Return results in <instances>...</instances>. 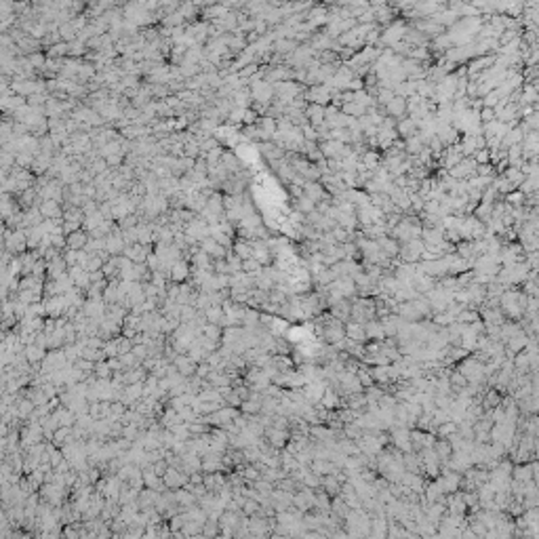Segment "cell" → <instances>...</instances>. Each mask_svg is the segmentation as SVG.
Masks as SVG:
<instances>
[{"label":"cell","instance_id":"cell-1","mask_svg":"<svg viewBox=\"0 0 539 539\" xmlns=\"http://www.w3.org/2000/svg\"><path fill=\"white\" fill-rule=\"evenodd\" d=\"M5 251L13 257L24 255L28 251V242H26V230H15V232H5Z\"/></svg>","mask_w":539,"mask_h":539},{"label":"cell","instance_id":"cell-2","mask_svg":"<svg viewBox=\"0 0 539 539\" xmlns=\"http://www.w3.org/2000/svg\"><path fill=\"white\" fill-rule=\"evenodd\" d=\"M476 167L478 165L474 163V158H463L459 165H455L453 169H448L446 175L453 177L455 182H468V179L476 177Z\"/></svg>","mask_w":539,"mask_h":539},{"label":"cell","instance_id":"cell-3","mask_svg":"<svg viewBox=\"0 0 539 539\" xmlns=\"http://www.w3.org/2000/svg\"><path fill=\"white\" fill-rule=\"evenodd\" d=\"M154 253V244H139V242H135L131 246H127L124 249V257L131 261V263H146L148 255Z\"/></svg>","mask_w":539,"mask_h":539},{"label":"cell","instance_id":"cell-4","mask_svg":"<svg viewBox=\"0 0 539 539\" xmlns=\"http://www.w3.org/2000/svg\"><path fill=\"white\" fill-rule=\"evenodd\" d=\"M198 249L205 253L211 261H217V259H226V253L230 251V249H223L221 244H217L211 236H207V238H202L200 242H198Z\"/></svg>","mask_w":539,"mask_h":539},{"label":"cell","instance_id":"cell-5","mask_svg":"<svg viewBox=\"0 0 539 539\" xmlns=\"http://www.w3.org/2000/svg\"><path fill=\"white\" fill-rule=\"evenodd\" d=\"M124 249H127V244H124V240H122V232H120L118 228H116L114 232H112L110 236H105L103 251H105L110 257H118V255H122Z\"/></svg>","mask_w":539,"mask_h":539},{"label":"cell","instance_id":"cell-6","mask_svg":"<svg viewBox=\"0 0 539 539\" xmlns=\"http://www.w3.org/2000/svg\"><path fill=\"white\" fill-rule=\"evenodd\" d=\"M436 137L438 141L442 143V148H453L459 143V131L453 129L451 124H442V127H436Z\"/></svg>","mask_w":539,"mask_h":539},{"label":"cell","instance_id":"cell-7","mask_svg":"<svg viewBox=\"0 0 539 539\" xmlns=\"http://www.w3.org/2000/svg\"><path fill=\"white\" fill-rule=\"evenodd\" d=\"M171 367H173L179 375H182V377L188 379V377H192V375L196 373V367H198V365L192 361V358H190L188 354H177V358L171 363Z\"/></svg>","mask_w":539,"mask_h":539},{"label":"cell","instance_id":"cell-8","mask_svg":"<svg viewBox=\"0 0 539 539\" xmlns=\"http://www.w3.org/2000/svg\"><path fill=\"white\" fill-rule=\"evenodd\" d=\"M419 133V122H415L413 118L409 116H404L400 120H396V135H398V139H409V137H415V135Z\"/></svg>","mask_w":539,"mask_h":539},{"label":"cell","instance_id":"cell-9","mask_svg":"<svg viewBox=\"0 0 539 539\" xmlns=\"http://www.w3.org/2000/svg\"><path fill=\"white\" fill-rule=\"evenodd\" d=\"M301 192H303V196L306 198H310L314 205H318V202H322V200H327V198H331L327 192H325V188H322V184L320 182H306L303 184V188H301Z\"/></svg>","mask_w":539,"mask_h":539},{"label":"cell","instance_id":"cell-10","mask_svg":"<svg viewBox=\"0 0 539 539\" xmlns=\"http://www.w3.org/2000/svg\"><path fill=\"white\" fill-rule=\"evenodd\" d=\"M38 211H40L42 219H49V221L63 219V209H61L59 202H55V200H42L38 205Z\"/></svg>","mask_w":539,"mask_h":539},{"label":"cell","instance_id":"cell-11","mask_svg":"<svg viewBox=\"0 0 539 539\" xmlns=\"http://www.w3.org/2000/svg\"><path fill=\"white\" fill-rule=\"evenodd\" d=\"M86 242H88V234L80 228V230L65 236V251H84Z\"/></svg>","mask_w":539,"mask_h":539},{"label":"cell","instance_id":"cell-12","mask_svg":"<svg viewBox=\"0 0 539 539\" xmlns=\"http://www.w3.org/2000/svg\"><path fill=\"white\" fill-rule=\"evenodd\" d=\"M384 112H386V116H388V118H394V120L404 118V116H407V99H402V97H396V95H394V99L384 107Z\"/></svg>","mask_w":539,"mask_h":539},{"label":"cell","instance_id":"cell-13","mask_svg":"<svg viewBox=\"0 0 539 539\" xmlns=\"http://www.w3.org/2000/svg\"><path fill=\"white\" fill-rule=\"evenodd\" d=\"M461 160H463V154H461L459 146H453V148H446V150L442 152V156H440V165H442L444 173H446L448 169H453L455 165H459Z\"/></svg>","mask_w":539,"mask_h":539},{"label":"cell","instance_id":"cell-14","mask_svg":"<svg viewBox=\"0 0 539 539\" xmlns=\"http://www.w3.org/2000/svg\"><path fill=\"white\" fill-rule=\"evenodd\" d=\"M303 114L308 118V124L314 127V129H318L322 127L325 122V107L322 105H316V103H308V107L303 110Z\"/></svg>","mask_w":539,"mask_h":539},{"label":"cell","instance_id":"cell-15","mask_svg":"<svg viewBox=\"0 0 539 539\" xmlns=\"http://www.w3.org/2000/svg\"><path fill=\"white\" fill-rule=\"evenodd\" d=\"M63 274H67V265L63 261V255H59V257H55L47 263V272H44V278L47 280H57Z\"/></svg>","mask_w":539,"mask_h":539},{"label":"cell","instance_id":"cell-16","mask_svg":"<svg viewBox=\"0 0 539 539\" xmlns=\"http://www.w3.org/2000/svg\"><path fill=\"white\" fill-rule=\"evenodd\" d=\"M163 482H165L167 489H182L188 482V476L184 474V472H179L177 468H169L167 474L163 476Z\"/></svg>","mask_w":539,"mask_h":539},{"label":"cell","instance_id":"cell-17","mask_svg":"<svg viewBox=\"0 0 539 539\" xmlns=\"http://www.w3.org/2000/svg\"><path fill=\"white\" fill-rule=\"evenodd\" d=\"M375 242H377V246H379V251L384 253L388 259H396V257H398L400 244H398L392 236H381V238H377Z\"/></svg>","mask_w":539,"mask_h":539},{"label":"cell","instance_id":"cell-18","mask_svg":"<svg viewBox=\"0 0 539 539\" xmlns=\"http://www.w3.org/2000/svg\"><path fill=\"white\" fill-rule=\"evenodd\" d=\"M299 44L293 40V38H278L272 42V53H278L282 57H289V55H293L297 51Z\"/></svg>","mask_w":539,"mask_h":539},{"label":"cell","instance_id":"cell-19","mask_svg":"<svg viewBox=\"0 0 539 539\" xmlns=\"http://www.w3.org/2000/svg\"><path fill=\"white\" fill-rule=\"evenodd\" d=\"M190 278V263L184 261V259H179L177 263L171 265V282L175 284H182Z\"/></svg>","mask_w":539,"mask_h":539},{"label":"cell","instance_id":"cell-20","mask_svg":"<svg viewBox=\"0 0 539 539\" xmlns=\"http://www.w3.org/2000/svg\"><path fill=\"white\" fill-rule=\"evenodd\" d=\"M344 333H346V339L354 342V344H361L367 339V335H365V325H358V322H348L344 325Z\"/></svg>","mask_w":539,"mask_h":539},{"label":"cell","instance_id":"cell-21","mask_svg":"<svg viewBox=\"0 0 539 539\" xmlns=\"http://www.w3.org/2000/svg\"><path fill=\"white\" fill-rule=\"evenodd\" d=\"M265 436H267L270 446H274V448H282V446H286V442H289V432H286V430L267 428V430H265Z\"/></svg>","mask_w":539,"mask_h":539},{"label":"cell","instance_id":"cell-22","mask_svg":"<svg viewBox=\"0 0 539 539\" xmlns=\"http://www.w3.org/2000/svg\"><path fill=\"white\" fill-rule=\"evenodd\" d=\"M205 211L211 213V215H215V217H223V213H226V211H223V194H221V192H213V194L209 196Z\"/></svg>","mask_w":539,"mask_h":539},{"label":"cell","instance_id":"cell-23","mask_svg":"<svg viewBox=\"0 0 539 539\" xmlns=\"http://www.w3.org/2000/svg\"><path fill=\"white\" fill-rule=\"evenodd\" d=\"M232 253H234L236 257H240V259H251V257H253L251 242H249V240H240V238H236V240L232 242Z\"/></svg>","mask_w":539,"mask_h":539},{"label":"cell","instance_id":"cell-24","mask_svg":"<svg viewBox=\"0 0 539 539\" xmlns=\"http://www.w3.org/2000/svg\"><path fill=\"white\" fill-rule=\"evenodd\" d=\"M44 55H47V59H55V61L67 59V42H57V44H53V47H49L47 51H44Z\"/></svg>","mask_w":539,"mask_h":539},{"label":"cell","instance_id":"cell-25","mask_svg":"<svg viewBox=\"0 0 539 539\" xmlns=\"http://www.w3.org/2000/svg\"><path fill=\"white\" fill-rule=\"evenodd\" d=\"M402 146H404V154H407V156H411V158H415V156H417V154H419V152L425 148V146H423V141L417 137V135H415V137L404 139V141H402Z\"/></svg>","mask_w":539,"mask_h":539},{"label":"cell","instance_id":"cell-26","mask_svg":"<svg viewBox=\"0 0 539 539\" xmlns=\"http://www.w3.org/2000/svg\"><path fill=\"white\" fill-rule=\"evenodd\" d=\"M293 209H295L297 213H301V215H310V213L316 211V205H314V202H312L310 198H306V196L301 194L299 198L293 200Z\"/></svg>","mask_w":539,"mask_h":539},{"label":"cell","instance_id":"cell-27","mask_svg":"<svg viewBox=\"0 0 539 539\" xmlns=\"http://www.w3.org/2000/svg\"><path fill=\"white\" fill-rule=\"evenodd\" d=\"M86 55V44L80 42V40H72V42H67V57H72V59H84Z\"/></svg>","mask_w":539,"mask_h":539},{"label":"cell","instance_id":"cell-28","mask_svg":"<svg viewBox=\"0 0 539 539\" xmlns=\"http://www.w3.org/2000/svg\"><path fill=\"white\" fill-rule=\"evenodd\" d=\"M139 215L137 213H131V215H127V217H122V219H118L116 221V226H118V230L120 232H124V230H135L139 226Z\"/></svg>","mask_w":539,"mask_h":539},{"label":"cell","instance_id":"cell-29","mask_svg":"<svg viewBox=\"0 0 539 539\" xmlns=\"http://www.w3.org/2000/svg\"><path fill=\"white\" fill-rule=\"evenodd\" d=\"M226 263H228V274H230V276H234V274L242 272V259H240V257H236V255L232 253V249L226 253Z\"/></svg>","mask_w":539,"mask_h":539},{"label":"cell","instance_id":"cell-30","mask_svg":"<svg viewBox=\"0 0 539 539\" xmlns=\"http://www.w3.org/2000/svg\"><path fill=\"white\" fill-rule=\"evenodd\" d=\"M255 127H257L261 133L270 135V137H272V135L276 133V120H274V118H270V116H259V120H257Z\"/></svg>","mask_w":539,"mask_h":539},{"label":"cell","instance_id":"cell-31","mask_svg":"<svg viewBox=\"0 0 539 539\" xmlns=\"http://www.w3.org/2000/svg\"><path fill=\"white\" fill-rule=\"evenodd\" d=\"M506 205H510L512 209H520L523 205H525V196L518 192V190H514V192H510V194H506L504 198H501Z\"/></svg>","mask_w":539,"mask_h":539},{"label":"cell","instance_id":"cell-32","mask_svg":"<svg viewBox=\"0 0 539 539\" xmlns=\"http://www.w3.org/2000/svg\"><path fill=\"white\" fill-rule=\"evenodd\" d=\"M518 192L523 196H531V194H537V177L531 175V177H525V182L518 186Z\"/></svg>","mask_w":539,"mask_h":539},{"label":"cell","instance_id":"cell-33","mask_svg":"<svg viewBox=\"0 0 539 539\" xmlns=\"http://www.w3.org/2000/svg\"><path fill=\"white\" fill-rule=\"evenodd\" d=\"M26 59L30 61V65L34 67V70H36V72H40V70H42V67H44V65H47V55H44L42 51H38V53H32V55H28Z\"/></svg>","mask_w":539,"mask_h":539},{"label":"cell","instance_id":"cell-34","mask_svg":"<svg viewBox=\"0 0 539 539\" xmlns=\"http://www.w3.org/2000/svg\"><path fill=\"white\" fill-rule=\"evenodd\" d=\"M261 270H263V267H261L253 257H251V259H242V272H244V274H249V276L255 278V276L261 272Z\"/></svg>","mask_w":539,"mask_h":539},{"label":"cell","instance_id":"cell-35","mask_svg":"<svg viewBox=\"0 0 539 539\" xmlns=\"http://www.w3.org/2000/svg\"><path fill=\"white\" fill-rule=\"evenodd\" d=\"M101 265H103V261H101L99 255H88L86 261H84V265H82V270L91 274V272H97V270H101Z\"/></svg>","mask_w":539,"mask_h":539},{"label":"cell","instance_id":"cell-36","mask_svg":"<svg viewBox=\"0 0 539 539\" xmlns=\"http://www.w3.org/2000/svg\"><path fill=\"white\" fill-rule=\"evenodd\" d=\"M436 428H438V436L440 438H451L457 432V423L455 421H444V423L436 425Z\"/></svg>","mask_w":539,"mask_h":539},{"label":"cell","instance_id":"cell-37","mask_svg":"<svg viewBox=\"0 0 539 539\" xmlns=\"http://www.w3.org/2000/svg\"><path fill=\"white\" fill-rule=\"evenodd\" d=\"M86 169H88V171H91V173H93L95 177H97V175H103V173L107 171V165H105V158H99V156H97V158H93V160H91V165H88Z\"/></svg>","mask_w":539,"mask_h":539},{"label":"cell","instance_id":"cell-38","mask_svg":"<svg viewBox=\"0 0 539 539\" xmlns=\"http://www.w3.org/2000/svg\"><path fill=\"white\" fill-rule=\"evenodd\" d=\"M198 156H200V150H198V143H196L194 139H190L188 143H184V156H182V158H194V160H196Z\"/></svg>","mask_w":539,"mask_h":539},{"label":"cell","instance_id":"cell-39","mask_svg":"<svg viewBox=\"0 0 539 539\" xmlns=\"http://www.w3.org/2000/svg\"><path fill=\"white\" fill-rule=\"evenodd\" d=\"M257 70H259V65H257V63H249V65H244V67H240V70H238V74H236V76H238L240 80H249V78H251V76H253V74H255Z\"/></svg>","mask_w":539,"mask_h":539},{"label":"cell","instance_id":"cell-40","mask_svg":"<svg viewBox=\"0 0 539 539\" xmlns=\"http://www.w3.org/2000/svg\"><path fill=\"white\" fill-rule=\"evenodd\" d=\"M480 101H482V107H491V110H493V107H495V105L501 101V97H499V93H497V91H491V93H489V95H484Z\"/></svg>","mask_w":539,"mask_h":539},{"label":"cell","instance_id":"cell-41","mask_svg":"<svg viewBox=\"0 0 539 539\" xmlns=\"http://www.w3.org/2000/svg\"><path fill=\"white\" fill-rule=\"evenodd\" d=\"M221 154H223V148H215L213 152H209V154L205 156L207 165H209V167H213V165H219V163H221Z\"/></svg>","mask_w":539,"mask_h":539},{"label":"cell","instance_id":"cell-42","mask_svg":"<svg viewBox=\"0 0 539 539\" xmlns=\"http://www.w3.org/2000/svg\"><path fill=\"white\" fill-rule=\"evenodd\" d=\"M78 253H80V251H63V253H61V255H63V261H65L67 267L78 265Z\"/></svg>","mask_w":539,"mask_h":539},{"label":"cell","instance_id":"cell-43","mask_svg":"<svg viewBox=\"0 0 539 539\" xmlns=\"http://www.w3.org/2000/svg\"><path fill=\"white\" fill-rule=\"evenodd\" d=\"M472 158H474V163H476L478 167L491 163V160H489V150H478V152H474V156H472Z\"/></svg>","mask_w":539,"mask_h":539},{"label":"cell","instance_id":"cell-44","mask_svg":"<svg viewBox=\"0 0 539 539\" xmlns=\"http://www.w3.org/2000/svg\"><path fill=\"white\" fill-rule=\"evenodd\" d=\"M82 228V223H78V221H63V226H61V232L67 236V234H72V232H76V230H80Z\"/></svg>","mask_w":539,"mask_h":539},{"label":"cell","instance_id":"cell-45","mask_svg":"<svg viewBox=\"0 0 539 539\" xmlns=\"http://www.w3.org/2000/svg\"><path fill=\"white\" fill-rule=\"evenodd\" d=\"M122 240H124L127 246L135 244V242H137V230H124L122 232Z\"/></svg>","mask_w":539,"mask_h":539},{"label":"cell","instance_id":"cell-46","mask_svg":"<svg viewBox=\"0 0 539 539\" xmlns=\"http://www.w3.org/2000/svg\"><path fill=\"white\" fill-rule=\"evenodd\" d=\"M472 137H474V148H476V152H478V150H487V139H484L482 133H476V135H472Z\"/></svg>","mask_w":539,"mask_h":539},{"label":"cell","instance_id":"cell-47","mask_svg":"<svg viewBox=\"0 0 539 539\" xmlns=\"http://www.w3.org/2000/svg\"><path fill=\"white\" fill-rule=\"evenodd\" d=\"M103 280H105V278H103V272H101V270H97V272H91V274H88V282H91V284H97V282H103Z\"/></svg>","mask_w":539,"mask_h":539}]
</instances>
